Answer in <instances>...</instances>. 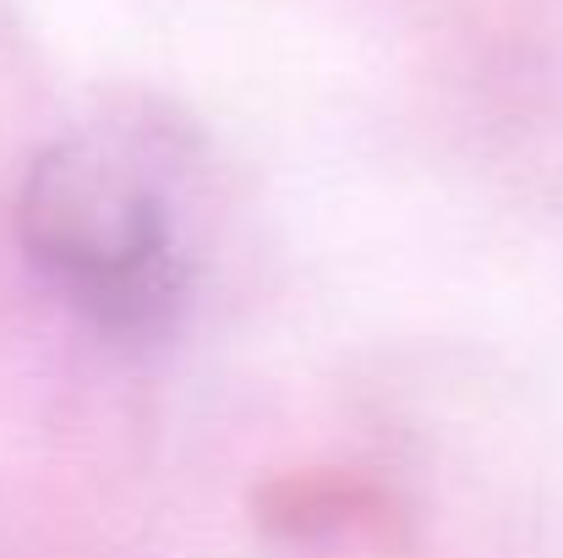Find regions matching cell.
Segmentation results:
<instances>
[{
  "label": "cell",
  "instance_id": "6da1fadb",
  "mask_svg": "<svg viewBox=\"0 0 563 558\" xmlns=\"http://www.w3.org/2000/svg\"><path fill=\"white\" fill-rule=\"evenodd\" d=\"M11 236L27 274L82 329L154 346L187 324L197 263L154 171L110 138L44 143L16 182Z\"/></svg>",
  "mask_w": 563,
  "mask_h": 558
},
{
  "label": "cell",
  "instance_id": "7a4b0ae2",
  "mask_svg": "<svg viewBox=\"0 0 563 558\" xmlns=\"http://www.w3.org/2000/svg\"><path fill=\"white\" fill-rule=\"evenodd\" d=\"M257 526L307 558H416L399 499L351 466L279 471L252 499Z\"/></svg>",
  "mask_w": 563,
  "mask_h": 558
}]
</instances>
